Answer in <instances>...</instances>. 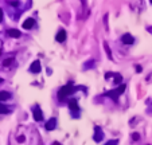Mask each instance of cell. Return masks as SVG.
Here are the masks:
<instances>
[{
  "instance_id": "9c48e42d",
  "label": "cell",
  "mask_w": 152,
  "mask_h": 145,
  "mask_svg": "<svg viewBox=\"0 0 152 145\" xmlns=\"http://www.w3.org/2000/svg\"><path fill=\"white\" fill-rule=\"evenodd\" d=\"M7 34H8L11 38H19L20 35H22V34H20V31H19V30H15V28L8 30V31H7Z\"/></svg>"
},
{
  "instance_id": "277c9868",
  "label": "cell",
  "mask_w": 152,
  "mask_h": 145,
  "mask_svg": "<svg viewBox=\"0 0 152 145\" xmlns=\"http://www.w3.org/2000/svg\"><path fill=\"white\" fill-rule=\"evenodd\" d=\"M121 42H123L124 44H132V43L135 42V39H133V36L131 34H124L123 36H121Z\"/></svg>"
},
{
  "instance_id": "7c38bea8",
  "label": "cell",
  "mask_w": 152,
  "mask_h": 145,
  "mask_svg": "<svg viewBox=\"0 0 152 145\" xmlns=\"http://www.w3.org/2000/svg\"><path fill=\"white\" fill-rule=\"evenodd\" d=\"M69 108L72 109V110H78V103H77V101H70L69 102Z\"/></svg>"
},
{
  "instance_id": "9a60e30c",
  "label": "cell",
  "mask_w": 152,
  "mask_h": 145,
  "mask_svg": "<svg viewBox=\"0 0 152 145\" xmlns=\"http://www.w3.org/2000/svg\"><path fill=\"white\" fill-rule=\"evenodd\" d=\"M12 60H14V59H12V58H11V59H6V60H4V63H3V65H4V66H8V65H11V63H12Z\"/></svg>"
},
{
  "instance_id": "ba28073f",
  "label": "cell",
  "mask_w": 152,
  "mask_h": 145,
  "mask_svg": "<svg viewBox=\"0 0 152 145\" xmlns=\"http://www.w3.org/2000/svg\"><path fill=\"white\" fill-rule=\"evenodd\" d=\"M55 126H57V119H55V118H50L49 121H47V124H46V129H47V130H53Z\"/></svg>"
},
{
  "instance_id": "44dd1931",
  "label": "cell",
  "mask_w": 152,
  "mask_h": 145,
  "mask_svg": "<svg viewBox=\"0 0 152 145\" xmlns=\"http://www.w3.org/2000/svg\"><path fill=\"white\" fill-rule=\"evenodd\" d=\"M1 82H3V79H1V78H0V83H1Z\"/></svg>"
},
{
  "instance_id": "52a82bcc",
  "label": "cell",
  "mask_w": 152,
  "mask_h": 145,
  "mask_svg": "<svg viewBox=\"0 0 152 145\" xmlns=\"http://www.w3.org/2000/svg\"><path fill=\"white\" fill-rule=\"evenodd\" d=\"M55 39H57V42H59V43L65 42V39H66V31H65V30H61V31H58Z\"/></svg>"
},
{
  "instance_id": "7a4b0ae2",
  "label": "cell",
  "mask_w": 152,
  "mask_h": 145,
  "mask_svg": "<svg viewBox=\"0 0 152 145\" xmlns=\"http://www.w3.org/2000/svg\"><path fill=\"white\" fill-rule=\"evenodd\" d=\"M125 91V85H120L117 89H115V90H110V91H108L106 93V95L108 97H110L112 100H115V101H117L118 100V97L121 95V94Z\"/></svg>"
},
{
  "instance_id": "5bb4252c",
  "label": "cell",
  "mask_w": 152,
  "mask_h": 145,
  "mask_svg": "<svg viewBox=\"0 0 152 145\" xmlns=\"http://www.w3.org/2000/svg\"><path fill=\"white\" fill-rule=\"evenodd\" d=\"M117 144H118L117 140H112V141H108L105 145H117Z\"/></svg>"
},
{
  "instance_id": "30bf717a",
  "label": "cell",
  "mask_w": 152,
  "mask_h": 145,
  "mask_svg": "<svg viewBox=\"0 0 152 145\" xmlns=\"http://www.w3.org/2000/svg\"><path fill=\"white\" fill-rule=\"evenodd\" d=\"M11 98V94L8 91H0V101H7Z\"/></svg>"
},
{
  "instance_id": "6da1fadb",
  "label": "cell",
  "mask_w": 152,
  "mask_h": 145,
  "mask_svg": "<svg viewBox=\"0 0 152 145\" xmlns=\"http://www.w3.org/2000/svg\"><path fill=\"white\" fill-rule=\"evenodd\" d=\"M73 93H74V86H73V83H67L66 86H63V87L58 91V98L62 101V100H65L66 97H69L70 94H73Z\"/></svg>"
},
{
  "instance_id": "8fae6325",
  "label": "cell",
  "mask_w": 152,
  "mask_h": 145,
  "mask_svg": "<svg viewBox=\"0 0 152 145\" xmlns=\"http://www.w3.org/2000/svg\"><path fill=\"white\" fill-rule=\"evenodd\" d=\"M102 140V132H101L100 128H96V136H94V141L100 142Z\"/></svg>"
},
{
  "instance_id": "8992f818",
  "label": "cell",
  "mask_w": 152,
  "mask_h": 145,
  "mask_svg": "<svg viewBox=\"0 0 152 145\" xmlns=\"http://www.w3.org/2000/svg\"><path fill=\"white\" fill-rule=\"evenodd\" d=\"M30 71L31 73H34V74H38L40 71V62L39 60H34L31 65V67H30Z\"/></svg>"
},
{
  "instance_id": "2e32d148",
  "label": "cell",
  "mask_w": 152,
  "mask_h": 145,
  "mask_svg": "<svg viewBox=\"0 0 152 145\" xmlns=\"http://www.w3.org/2000/svg\"><path fill=\"white\" fill-rule=\"evenodd\" d=\"M105 50H106V52H108V55H109V58H112V54H110V48L108 47V44H105Z\"/></svg>"
},
{
  "instance_id": "3957f363",
  "label": "cell",
  "mask_w": 152,
  "mask_h": 145,
  "mask_svg": "<svg viewBox=\"0 0 152 145\" xmlns=\"http://www.w3.org/2000/svg\"><path fill=\"white\" fill-rule=\"evenodd\" d=\"M34 118H35V121H42L43 119L42 110H40V108L38 105L34 106Z\"/></svg>"
},
{
  "instance_id": "7402d4cb",
  "label": "cell",
  "mask_w": 152,
  "mask_h": 145,
  "mask_svg": "<svg viewBox=\"0 0 152 145\" xmlns=\"http://www.w3.org/2000/svg\"><path fill=\"white\" fill-rule=\"evenodd\" d=\"M149 1H151V3H152V0H149Z\"/></svg>"
},
{
  "instance_id": "5b68a950",
  "label": "cell",
  "mask_w": 152,
  "mask_h": 145,
  "mask_svg": "<svg viewBox=\"0 0 152 145\" xmlns=\"http://www.w3.org/2000/svg\"><path fill=\"white\" fill-rule=\"evenodd\" d=\"M34 26H35V20L32 17H28V19H26L23 22V28H26V30H31Z\"/></svg>"
},
{
  "instance_id": "4fadbf2b",
  "label": "cell",
  "mask_w": 152,
  "mask_h": 145,
  "mask_svg": "<svg viewBox=\"0 0 152 145\" xmlns=\"http://www.w3.org/2000/svg\"><path fill=\"white\" fill-rule=\"evenodd\" d=\"M3 113H8V108L6 105H3V103H0V114Z\"/></svg>"
},
{
  "instance_id": "e0dca14e",
  "label": "cell",
  "mask_w": 152,
  "mask_h": 145,
  "mask_svg": "<svg viewBox=\"0 0 152 145\" xmlns=\"http://www.w3.org/2000/svg\"><path fill=\"white\" fill-rule=\"evenodd\" d=\"M132 138H133V140H135V141H136V140H139V134H137V133H133Z\"/></svg>"
},
{
  "instance_id": "ffe728a7",
  "label": "cell",
  "mask_w": 152,
  "mask_h": 145,
  "mask_svg": "<svg viewBox=\"0 0 152 145\" xmlns=\"http://www.w3.org/2000/svg\"><path fill=\"white\" fill-rule=\"evenodd\" d=\"M136 70H137L139 73H140V71H141V67H140V66H136Z\"/></svg>"
},
{
  "instance_id": "ac0fdd59",
  "label": "cell",
  "mask_w": 152,
  "mask_h": 145,
  "mask_svg": "<svg viewBox=\"0 0 152 145\" xmlns=\"http://www.w3.org/2000/svg\"><path fill=\"white\" fill-rule=\"evenodd\" d=\"M0 22H3V9L0 8Z\"/></svg>"
},
{
  "instance_id": "d6986e66",
  "label": "cell",
  "mask_w": 152,
  "mask_h": 145,
  "mask_svg": "<svg viewBox=\"0 0 152 145\" xmlns=\"http://www.w3.org/2000/svg\"><path fill=\"white\" fill-rule=\"evenodd\" d=\"M18 141H19V142H23V141H24V137H23V136L19 137V138H18Z\"/></svg>"
}]
</instances>
